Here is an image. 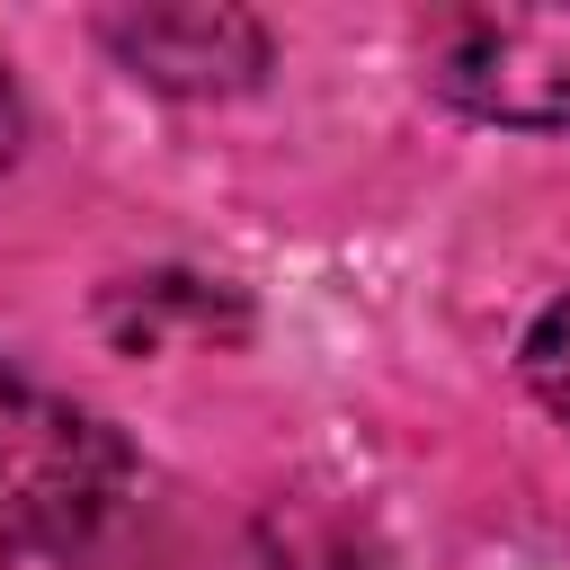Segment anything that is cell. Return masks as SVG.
I'll return each mask as SVG.
<instances>
[{
  "label": "cell",
  "mask_w": 570,
  "mask_h": 570,
  "mask_svg": "<svg viewBox=\"0 0 570 570\" xmlns=\"http://www.w3.org/2000/svg\"><path fill=\"white\" fill-rule=\"evenodd\" d=\"M134 499V454L0 365V570H71Z\"/></svg>",
  "instance_id": "6da1fadb"
},
{
  "label": "cell",
  "mask_w": 570,
  "mask_h": 570,
  "mask_svg": "<svg viewBox=\"0 0 570 570\" xmlns=\"http://www.w3.org/2000/svg\"><path fill=\"white\" fill-rule=\"evenodd\" d=\"M525 383H534V401L570 428V294L534 321V338H525Z\"/></svg>",
  "instance_id": "277c9868"
},
{
  "label": "cell",
  "mask_w": 570,
  "mask_h": 570,
  "mask_svg": "<svg viewBox=\"0 0 570 570\" xmlns=\"http://www.w3.org/2000/svg\"><path fill=\"white\" fill-rule=\"evenodd\" d=\"M419 80L481 125H570V0H463L419 18Z\"/></svg>",
  "instance_id": "7a4b0ae2"
},
{
  "label": "cell",
  "mask_w": 570,
  "mask_h": 570,
  "mask_svg": "<svg viewBox=\"0 0 570 570\" xmlns=\"http://www.w3.org/2000/svg\"><path fill=\"white\" fill-rule=\"evenodd\" d=\"M98 36L116 62L169 98H232L267 71V27L223 0H160V9H107Z\"/></svg>",
  "instance_id": "3957f363"
},
{
  "label": "cell",
  "mask_w": 570,
  "mask_h": 570,
  "mask_svg": "<svg viewBox=\"0 0 570 570\" xmlns=\"http://www.w3.org/2000/svg\"><path fill=\"white\" fill-rule=\"evenodd\" d=\"M18 160V80H9V62H0V169Z\"/></svg>",
  "instance_id": "5b68a950"
}]
</instances>
